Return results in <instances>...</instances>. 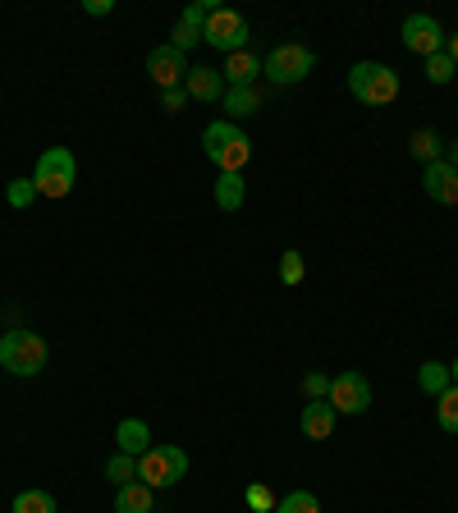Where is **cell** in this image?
<instances>
[{"label":"cell","instance_id":"836d02e7","mask_svg":"<svg viewBox=\"0 0 458 513\" xmlns=\"http://www.w3.org/2000/svg\"><path fill=\"white\" fill-rule=\"evenodd\" d=\"M445 51H449V60H454V65H458V33L445 42Z\"/></svg>","mask_w":458,"mask_h":513},{"label":"cell","instance_id":"7402d4cb","mask_svg":"<svg viewBox=\"0 0 458 513\" xmlns=\"http://www.w3.org/2000/svg\"><path fill=\"white\" fill-rule=\"evenodd\" d=\"M436 422H440V431L458 436V385H449V390L436 399Z\"/></svg>","mask_w":458,"mask_h":513},{"label":"cell","instance_id":"7c38bea8","mask_svg":"<svg viewBox=\"0 0 458 513\" xmlns=\"http://www.w3.org/2000/svg\"><path fill=\"white\" fill-rule=\"evenodd\" d=\"M211 10H216L211 0H193V5H188V10L179 14L175 33H170V46L188 55V46H197V42H202V28H207V14H211Z\"/></svg>","mask_w":458,"mask_h":513},{"label":"cell","instance_id":"e0dca14e","mask_svg":"<svg viewBox=\"0 0 458 513\" xmlns=\"http://www.w3.org/2000/svg\"><path fill=\"white\" fill-rule=\"evenodd\" d=\"M115 513H156V491L147 481L115 486Z\"/></svg>","mask_w":458,"mask_h":513},{"label":"cell","instance_id":"ac0fdd59","mask_svg":"<svg viewBox=\"0 0 458 513\" xmlns=\"http://www.w3.org/2000/svg\"><path fill=\"white\" fill-rule=\"evenodd\" d=\"M220 106L229 110L225 120H248V115H257V110H262V92L257 88H225V97H220Z\"/></svg>","mask_w":458,"mask_h":513},{"label":"cell","instance_id":"5b68a950","mask_svg":"<svg viewBox=\"0 0 458 513\" xmlns=\"http://www.w3.org/2000/svg\"><path fill=\"white\" fill-rule=\"evenodd\" d=\"M74 179H78V161L69 147H46L37 156V170H33L37 197H69L74 193Z\"/></svg>","mask_w":458,"mask_h":513},{"label":"cell","instance_id":"d6a6232c","mask_svg":"<svg viewBox=\"0 0 458 513\" xmlns=\"http://www.w3.org/2000/svg\"><path fill=\"white\" fill-rule=\"evenodd\" d=\"M445 161H449V165H454V170H458V138H454V142H449V152H445Z\"/></svg>","mask_w":458,"mask_h":513},{"label":"cell","instance_id":"30bf717a","mask_svg":"<svg viewBox=\"0 0 458 513\" xmlns=\"http://www.w3.org/2000/svg\"><path fill=\"white\" fill-rule=\"evenodd\" d=\"M147 74H152V83L156 88H184V74H188V55L184 51H175V46L165 42V46H156L152 55H147Z\"/></svg>","mask_w":458,"mask_h":513},{"label":"cell","instance_id":"52a82bcc","mask_svg":"<svg viewBox=\"0 0 458 513\" xmlns=\"http://www.w3.org/2000/svg\"><path fill=\"white\" fill-rule=\"evenodd\" d=\"M202 42L216 46V51L234 55V51H248V19H243L239 10H225V5H216V10L207 14V28H202Z\"/></svg>","mask_w":458,"mask_h":513},{"label":"cell","instance_id":"2e32d148","mask_svg":"<svg viewBox=\"0 0 458 513\" xmlns=\"http://www.w3.org/2000/svg\"><path fill=\"white\" fill-rule=\"evenodd\" d=\"M115 440H120V454L142 459V454L152 449V426L142 422V417H124V422L115 426Z\"/></svg>","mask_w":458,"mask_h":513},{"label":"cell","instance_id":"ba28073f","mask_svg":"<svg viewBox=\"0 0 458 513\" xmlns=\"http://www.w3.org/2000/svg\"><path fill=\"white\" fill-rule=\"evenodd\" d=\"M326 404L335 408V413H344V417L367 413V408H371V381H367L362 372H339V376H330Z\"/></svg>","mask_w":458,"mask_h":513},{"label":"cell","instance_id":"484cf974","mask_svg":"<svg viewBox=\"0 0 458 513\" xmlns=\"http://www.w3.org/2000/svg\"><path fill=\"white\" fill-rule=\"evenodd\" d=\"M458 74V65L449 60V51H436V55H426V78L431 83H449V78Z\"/></svg>","mask_w":458,"mask_h":513},{"label":"cell","instance_id":"3957f363","mask_svg":"<svg viewBox=\"0 0 458 513\" xmlns=\"http://www.w3.org/2000/svg\"><path fill=\"white\" fill-rule=\"evenodd\" d=\"M349 92L362 106H390L399 97V74L390 65H376V60H358L349 69Z\"/></svg>","mask_w":458,"mask_h":513},{"label":"cell","instance_id":"cb8c5ba5","mask_svg":"<svg viewBox=\"0 0 458 513\" xmlns=\"http://www.w3.org/2000/svg\"><path fill=\"white\" fill-rule=\"evenodd\" d=\"M106 477L115 481V486H129V481H138V459H133V454H110Z\"/></svg>","mask_w":458,"mask_h":513},{"label":"cell","instance_id":"603a6c76","mask_svg":"<svg viewBox=\"0 0 458 513\" xmlns=\"http://www.w3.org/2000/svg\"><path fill=\"white\" fill-rule=\"evenodd\" d=\"M10 513H55V500H51V491H19Z\"/></svg>","mask_w":458,"mask_h":513},{"label":"cell","instance_id":"277c9868","mask_svg":"<svg viewBox=\"0 0 458 513\" xmlns=\"http://www.w3.org/2000/svg\"><path fill=\"white\" fill-rule=\"evenodd\" d=\"M188 477V449L179 445H152L138 459V481H147L152 491H170Z\"/></svg>","mask_w":458,"mask_h":513},{"label":"cell","instance_id":"9a60e30c","mask_svg":"<svg viewBox=\"0 0 458 513\" xmlns=\"http://www.w3.org/2000/svg\"><path fill=\"white\" fill-rule=\"evenodd\" d=\"M335 422H339V413L326 404V399H307L303 404V436L307 440H330Z\"/></svg>","mask_w":458,"mask_h":513},{"label":"cell","instance_id":"8fae6325","mask_svg":"<svg viewBox=\"0 0 458 513\" xmlns=\"http://www.w3.org/2000/svg\"><path fill=\"white\" fill-rule=\"evenodd\" d=\"M422 188L431 202H440V207H458V170L449 161H431L422 170Z\"/></svg>","mask_w":458,"mask_h":513},{"label":"cell","instance_id":"ffe728a7","mask_svg":"<svg viewBox=\"0 0 458 513\" xmlns=\"http://www.w3.org/2000/svg\"><path fill=\"white\" fill-rule=\"evenodd\" d=\"M417 385H422V394H431V399H440V394L449 390V362H422V372H417Z\"/></svg>","mask_w":458,"mask_h":513},{"label":"cell","instance_id":"7a4b0ae2","mask_svg":"<svg viewBox=\"0 0 458 513\" xmlns=\"http://www.w3.org/2000/svg\"><path fill=\"white\" fill-rule=\"evenodd\" d=\"M46 358H51V349H46V339L37 335V330H5L0 335V367L10 376H37L46 367Z\"/></svg>","mask_w":458,"mask_h":513},{"label":"cell","instance_id":"e575fe53","mask_svg":"<svg viewBox=\"0 0 458 513\" xmlns=\"http://www.w3.org/2000/svg\"><path fill=\"white\" fill-rule=\"evenodd\" d=\"M449 381H454V385H458V358H454V362H449Z\"/></svg>","mask_w":458,"mask_h":513},{"label":"cell","instance_id":"83f0119b","mask_svg":"<svg viewBox=\"0 0 458 513\" xmlns=\"http://www.w3.org/2000/svg\"><path fill=\"white\" fill-rule=\"evenodd\" d=\"M303 275H307V262H303V252L298 248H289L280 257V280L284 284H303Z\"/></svg>","mask_w":458,"mask_h":513},{"label":"cell","instance_id":"1f68e13d","mask_svg":"<svg viewBox=\"0 0 458 513\" xmlns=\"http://www.w3.org/2000/svg\"><path fill=\"white\" fill-rule=\"evenodd\" d=\"M110 10H115L110 0H83V14H92V19H106Z\"/></svg>","mask_w":458,"mask_h":513},{"label":"cell","instance_id":"d6986e66","mask_svg":"<svg viewBox=\"0 0 458 513\" xmlns=\"http://www.w3.org/2000/svg\"><path fill=\"white\" fill-rule=\"evenodd\" d=\"M408 152H413V161H422V165L445 161V138H440L436 129H417L413 138H408Z\"/></svg>","mask_w":458,"mask_h":513},{"label":"cell","instance_id":"4fadbf2b","mask_svg":"<svg viewBox=\"0 0 458 513\" xmlns=\"http://www.w3.org/2000/svg\"><path fill=\"white\" fill-rule=\"evenodd\" d=\"M220 78H225V88H257V78H262V60H257L252 51H234V55H225Z\"/></svg>","mask_w":458,"mask_h":513},{"label":"cell","instance_id":"9c48e42d","mask_svg":"<svg viewBox=\"0 0 458 513\" xmlns=\"http://www.w3.org/2000/svg\"><path fill=\"white\" fill-rule=\"evenodd\" d=\"M445 42H449L445 28H440L431 14H408V19H404V46L413 55H422V60H426V55L445 51Z\"/></svg>","mask_w":458,"mask_h":513},{"label":"cell","instance_id":"d4e9b609","mask_svg":"<svg viewBox=\"0 0 458 513\" xmlns=\"http://www.w3.org/2000/svg\"><path fill=\"white\" fill-rule=\"evenodd\" d=\"M275 513H321V500L312 491H289L275 504Z\"/></svg>","mask_w":458,"mask_h":513},{"label":"cell","instance_id":"5bb4252c","mask_svg":"<svg viewBox=\"0 0 458 513\" xmlns=\"http://www.w3.org/2000/svg\"><path fill=\"white\" fill-rule=\"evenodd\" d=\"M184 92H188V101H220L225 97V78L211 65H193L184 74Z\"/></svg>","mask_w":458,"mask_h":513},{"label":"cell","instance_id":"4316f807","mask_svg":"<svg viewBox=\"0 0 458 513\" xmlns=\"http://www.w3.org/2000/svg\"><path fill=\"white\" fill-rule=\"evenodd\" d=\"M5 197H10V207H14V211L33 207V202H37V184H33V179H10V188H5Z\"/></svg>","mask_w":458,"mask_h":513},{"label":"cell","instance_id":"8992f818","mask_svg":"<svg viewBox=\"0 0 458 513\" xmlns=\"http://www.w3.org/2000/svg\"><path fill=\"white\" fill-rule=\"evenodd\" d=\"M312 69H317V55L307 51V46H298V42H280L262 60V74L271 78L275 88H294V83H303Z\"/></svg>","mask_w":458,"mask_h":513},{"label":"cell","instance_id":"f1b7e54d","mask_svg":"<svg viewBox=\"0 0 458 513\" xmlns=\"http://www.w3.org/2000/svg\"><path fill=\"white\" fill-rule=\"evenodd\" d=\"M243 500H248V509H257V513H275V495H271V486H262V481H252L248 491H243Z\"/></svg>","mask_w":458,"mask_h":513},{"label":"cell","instance_id":"4dcf8cb0","mask_svg":"<svg viewBox=\"0 0 458 513\" xmlns=\"http://www.w3.org/2000/svg\"><path fill=\"white\" fill-rule=\"evenodd\" d=\"M161 106L170 110V115H179V110L188 106V92H184V88H165V92H161Z\"/></svg>","mask_w":458,"mask_h":513},{"label":"cell","instance_id":"44dd1931","mask_svg":"<svg viewBox=\"0 0 458 513\" xmlns=\"http://www.w3.org/2000/svg\"><path fill=\"white\" fill-rule=\"evenodd\" d=\"M243 197H248V184H243V175H220L216 179V207L220 211H239Z\"/></svg>","mask_w":458,"mask_h":513},{"label":"cell","instance_id":"f546056e","mask_svg":"<svg viewBox=\"0 0 458 513\" xmlns=\"http://www.w3.org/2000/svg\"><path fill=\"white\" fill-rule=\"evenodd\" d=\"M303 394H307V399H326V394H330V376L326 372H307L303 376Z\"/></svg>","mask_w":458,"mask_h":513},{"label":"cell","instance_id":"6da1fadb","mask_svg":"<svg viewBox=\"0 0 458 513\" xmlns=\"http://www.w3.org/2000/svg\"><path fill=\"white\" fill-rule=\"evenodd\" d=\"M202 147H207L211 165H216L220 175H243V165L252 156V138L234 120H211L202 129Z\"/></svg>","mask_w":458,"mask_h":513}]
</instances>
